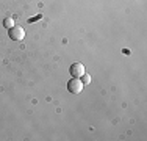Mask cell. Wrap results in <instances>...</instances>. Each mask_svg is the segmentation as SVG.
Returning a JSON list of instances; mask_svg holds the SVG:
<instances>
[{
    "label": "cell",
    "mask_w": 147,
    "mask_h": 141,
    "mask_svg": "<svg viewBox=\"0 0 147 141\" xmlns=\"http://www.w3.org/2000/svg\"><path fill=\"white\" fill-rule=\"evenodd\" d=\"M83 82L80 79H77V77H72L71 80L67 82V89H69V93H72V94H80L83 91Z\"/></svg>",
    "instance_id": "1"
},
{
    "label": "cell",
    "mask_w": 147,
    "mask_h": 141,
    "mask_svg": "<svg viewBox=\"0 0 147 141\" xmlns=\"http://www.w3.org/2000/svg\"><path fill=\"white\" fill-rule=\"evenodd\" d=\"M9 38H11L13 41H22L24 38H25V30H24V27L20 25H14L9 28Z\"/></svg>",
    "instance_id": "2"
},
{
    "label": "cell",
    "mask_w": 147,
    "mask_h": 141,
    "mask_svg": "<svg viewBox=\"0 0 147 141\" xmlns=\"http://www.w3.org/2000/svg\"><path fill=\"white\" fill-rule=\"evenodd\" d=\"M69 70H71V75L77 77V79H80V77L85 75V66H83L82 63H74Z\"/></svg>",
    "instance_id": "3"
},
{
    "label": "cell",
    "mask_w": 147,
    "mask_h": 141,
    "mask_svg": "<svg viewBox=\"0 0 147 141\" xmlns=\"http://www.w3.org/2000/svg\"><path fill=\"white\" fill-rule=\"evenodd\" d=\"M3 25H5L6 28L14 27V20H13V17H6V19H3Z\"/></svg>",
    "instance_id": "4"
},
{
    "label": "cell",
    "mask_w": 147,
    "mask_h": 141,
    "mask_svg": "<svg viewBox=\"0 0 147 141\" xmlns=\"http://www.w3.org/2000/svg\"><path fill=\"white\" fill-rule=\"evenodd\" d=\"M82 82H83V85H88V83L91 82V77L85 74V75H83V80H82Z\"/></svg>",
    "instance_id": "5"
}]
</instances>
